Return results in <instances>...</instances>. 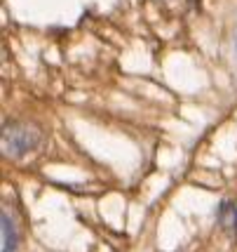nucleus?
<instances>
[{
	"label": "nucleus",
	"instance_id": "nucleus-1",
	"mask_svg": "<svg viewBox=\"0 0 237 252\" xmlns=\"http://www.w3.org/2000/svg\"><path fill=\"white\" fill-rule=\"evenodd\" d=\"M40 144V132L31 125H5L2 127V154L22 158Z\"/></svg>",
	"mask_w": 237,
	"mask_h": 252
},
{
	"label": "nucleus",
	"instance_id": "nucleus-2",
	"mask_svg": "<svg viewBox=\"0 0 237 252\" xmlns=\"http://www.w3.org/2000/svg\"><path fill=\"white\" fill-rule=\"evenodd\" d=\"M0 229H2V252H14L17 250V231H14V224L7 212H2Z\"/></svg>",
	"mask_w": 237,
	"mask_h": 252
},
{
	"label": "nucleus",
	"instance_id": "nucleus-3",
	"mask_svg": "<svg viewBox=\"0 0 237 252\" xmlns=\"http://www.w3.org/2000/svg\"><path fill=\"white\" fill-rule=\"evenodd\" d=\"M218 217H221V224L228 231H237V203L235 200H223L221 210H218Z\"/></svg>",
	"mask_w": 237,
	"mask_h": 252
},
{
	"label": "nucleus",
	"instance_id": "nucleus-4",
	"mask_svg": "<svg viewBox=\"0 0 237 252\" xmlns=\"http://www.w3.org/2000/svg\"><path fill=\"white\" fill-rule=\"evenodd\" d=\"M235 45H237V38H235Z\"/></svg>",
	"mask_w": 237,
	"mask_h": 252
}]
</instances>
